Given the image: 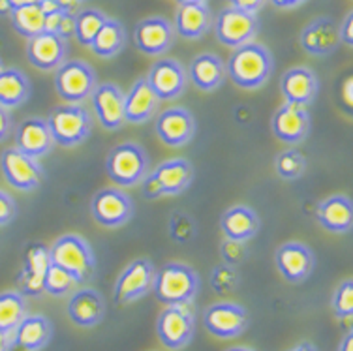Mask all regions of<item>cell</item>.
Returning <instances> with one entry per match:
<instances>
[{
    "instance_id": "1",
    "label": "cell",
    "mask_w": 353,
    "mask_h": 351,
    "mask_svg": "<svg viewBox=\"0 0 353 351\" xmlns=\"http://www.w3.org/2000/svg\"><path fill=\"white\" fill-rule=\"evenodd\" d=\"M272 66L274 62L271 51L258 41H250L233 49L230 61L225 64V72L237 87L245 90H256L269 81Z\"/></svg>"
},
{
    "instance_id": "2",
    "label": "cell",
    "mask_w": 353,
    "mask_h": 351,
    "mask_svg": "<svg viewBox=\"0 0 353 351\" xmlns=\"http://www.w3.org/2000/svg\"><path fill=\"white\" fill-rule=\"evenodd\" d=\"M152 291L165 306L190 304L199 291V274L190 265L170 261L157 270Z\"/></svg>"
},
{
    "instance_id": "3",
    "label": "cell",
    "mask_w": 353,
    "mask_h": 351,
    "mask_svg": "<svg viewBox=\"0 0 353 351\" xmlns=\"http://www.w3.org/2000/svg\"><path fill=\"white\" fill-rule=\"evenodd\" d=\"M49 256L54 265H59L72 274L75 284H85L94 277V252L83 237L75 235V233L57 239L53 246L49 248Z\"/></svg>"
},
{
    "instance_id": "4",
    "label": "cell",
    "mask_w": 353,
    "mask_h": 351,
    "mask_svg": "<svg viewBox=\"0 0 353 351\" xmlns=\"http://www.w3.org/2000/svg\"><path fill=\"white\" fill-rule=\"evenodd\" d=\"M194 181V168L184 158H171L158 166L141 181V194L145 199H158L163 196H179Z\"/></svg>"
},
{
    "instance_id": "5",
    "label": "cell",
    "mask_w": 353,
    "mask_h": 351,
    "mask_svg": "<svg viewBox=\"0 0 353 351\" xmlns=\"http://www.w3.org/2000/svg\"><path fill=\"white\" fill-rule=\"evenodd\" d=\"M46 122H48L53 141L64 149L77 147L79 143L87 139L92 130V119L81 103L57 106L49 113Z\"/></svg>"
},
{
    "instance_id": "6",
    "label": "cell",
    "mask_w": 353,
    "mask_h": 351,
    "mask_svg": "<svg viewBox=\"0 0 353 351\" xmlns=\"http://www.w3.org/2000/svg\"><path fill=\"white\" fill-rule=\"evenodd\" d=\"M105 171L117 186H137L149 173V156L137 143H121L109 150Z\"/></svg>"
},
{
    "instance_id": "7",
    "label": "cell",
    "mask_w": 353,
    "mask_h": 351,
    "mask_svg": "<svg viewBox=\"0 0 353 351\" xmlns=\"http://www.w3.org/2000/svg\"><path fill=\"white\" fill-rule=\"evenodd\" d=\"M98 85L96 74L85 61H66L54 70V90L66 103H81Z\"/></svg>"
},
{
    "instance_id": "8",
    "label": "cell",
    "mask_w": 353,
    "mask_h": 351,
    "mask_svg": "<svg viewBox=\"0 0 353 351\" xmlns=\"http://www.w3.org/2000/svg\"><path fill=\"white\" fill-rule=\"evenodd\" d=\"M196 318L190 304H173L165 306V310L158 316L157 332L160 342L168 350H183L190 344L194 337Z\"/></svg>"
},
{
    "instance_id": "9",
    "label": "cell",
    "mask_w": 353,
    "mask_h": 351,
    "mask_svg": "<svg viewBox=\"0 0 353 351\" xmlns=\"http://www.w3.org/2000/svg\"><path fill=\"white\" fill-rule=\"evenodd\" d=\"M259 30V21L256 14H248L237 8L228 6L218 14L214 21L216 40L225 48L237 49L245 43H250Z\"/></svg>"
},
{
    "instance_id": "10",
    "label": "cell",
    "mask_w": 353,
    "mask_h": 351,
    "mask_svg": "<svg viewBox=\"0 0 353 351\" xmlns=\"http://www.w3.org/2000/svg\"><path fill=\"white\" fill-rule=\"evenodd\" d=\"M157 269L150 259L139 257L134 259L126 269L119 274L113 288V299L117 304H130L147 295L154 284Z\"/></svg>"
},
{
    "instance_id": "11",
    "label": "cell",
    "mask_w": 353,
    "mask_h": 351,
    "mask_svg": "<svg viewBox=\"0 0 353 351\" xmlns=\"http://www.w3.org/2000/svg\"><path fill=\"white\" fill-rule=\"evenodd\" d=\"M90 214L103 228H121L134 214V201L123 190L103 188L92 197Z\"/></svg>"
},
{
    "instance_id": "12",
    "label": "cell",
    "mask_w": 353,
    "mask_h": 351,
    "mask_svg": "<svg viewBox=\"0 0 353 351\" xmlns=\"http://www.w3.org/2000/svg\"><path fill=\"white\" fill-rule=\"evenodd\" d=\"M0 169L6 183L21 192H32L41 184L43 169L38 160L12 147L0 154Z\"/></svg>"
},
{
    "instance_id": "13",
    "label": "cell",
    "mask_w": 353,
    "mask_h": 351,
    "mask_svg": "<svg viewBox=\"0 0 353 351\" xmlns=\"http://www.w3.org/2000/svg\"><path fill=\"white\" fill-rule=\"evenodd\" d=\"M205 329L212 337L230 340L241 337L248 327V312L237 303H214L203 314Z\"/></svg>"
},
{
    "instance_id": "14",
    "label": "cell",
    "mask_w": 353,
    "mask_h": 351,
    "mask_svg": "<svg viewBox=\"0 0 353 351\" xmlns=\"http://www.w3.org/2000/svg\"><path fill=\"white\" fill-rule=\"evenodd\" d=\"M145 79L158 100L170 101L183 94L188 83V74L183 64L175 59H160L150 66L149 75Z\"/></svg>"
},
{
    "instance_id": "15",
    "label": "cell",
    "mask_w": 353,
    "mask_h": 351,
    "mask_svg": "<svg viewBox=\"0 0 353 351\" xmlns=\"http://www.w3.org/2000/svg\"><path fill=\"white\" fill-rule=\"evenodd\" d=\"M276 269L290 284H301L312 274L314 270V252L305 243L290 241L280 246L274 254Z\"/></svg>"
},
{
    "instance_id": "16",
    "label": "cell",
    "mask_w": 353,
    "mask_h": 351,
    "mask_svg": "<svg viewBox=\"0 0 353 351\" xmlns=\"http://www.w3.org/2000/svg\"><path fill=\"white\" fill-rule=\"evenodd\" d=\"M51 263L49 248L43 243H30L23 254V269L17 277L19 293L25 297H40L43 293V274Z\"/></svg>"
},
{
    "instance_id": "17",
    "label": "cell",
    "mask_w": 353,
    "mask_h": 351,
    "mask_svg": "<svg viewBox=\"0 0 353 351\" xmlns=\"http://www.w3.org/2000/svg\"><path fill=\"white\" fill-rule=\"evenodd\" d=\"M310 126H312V121H310L308 109L303 106H295V103H288V101L272 115L271 121L274 137L288 145L305 141L306 135L310 134Z\"/></svg>"
},
{
    "instance_id": "18",
    "label": "cell",
    "mask_w": 353,
    "mask_h": 351,
    "mask_svg": "<svg viewBox=\"0 0 353 351\" xmlns=\"http://www.w3.org/2000/svg\"><path fill=\"white\" fill-rule=\"evenodd\" d=\"M173 41H175V30L165 17H147L139 21L134 30L136 48L150 57L168 53Z\"/></svg>"
},
{
    "instance_id": "19",
    "label": "cell",
    "mask_w": 353,
    "mask_h": 351,
    "mask_svg": "<svg viewBox=\"0 0 353 351\" xmlns=\"http://www.w3.org/2000/svg\"><path fill=\"white\" fill-rule=\"evenodd\" d=\"M196 134V121L188 109H163L157 119V135L168 147H184Z\"/></svg>"
},
{
    "instance_id": "20",
    "label": "cell",
    "mask_w": 353,
    "mask_h": 351,
    "mask_svg": "<svg viewBox=\"0 0 353 351\" xmlns=\"http://www.w3.org/2000/svg\"><path fill=\"white\" fill-rule=\"evenodd\" d=\"M92 109L105 130H119L124 124V92L115 83L96 85L92 94Z\"/></svg>"
},
{
    "instance_id": "21",
    "label": "cell",
    "mask_w": 353,
    "mask_h": 351,
    "mask_svg": "<svg viewBox=\"0 0 353 351\" xmlns=\"http://www.w3.org/2000/svg\"><path fill=\"white\" fill-rule=\"evenodd\" d=\"M68 43L61 36L51 32H41L27 41V59L38 70L54 72L66 62Z\"/></svg>"
},
{
    "instance_id": "22",
    "label": "cell",
    "mask_w": 353,
    "mask_h": 351,
    "mask_svg": "<svg viewBox=\"0 0 353 351\" xmlns=\"http://www.w3.org/2000/svg\"><path fill=\"white\" fill-rule=\"evenodd\" d=\"M53 147L54 141L46 119L30 117L21 122L15 130V149L34 160L49 154Z\"/></svg>"
},
{
    "instance_id": "23",
    "label": "cell",
    "mask_w": 353,
    "mask_h": 351,
    "mask_svg": "<svg viewBox=\"0 0 353 351\" xmlns=\"http://www.w3.org/2000/svg\"><path fill=\"white\" fill-rule=\"evenodd\" d=\"M301 48L314 57H327L340 46L339 25L331 17H316L301 30Z\"/></svg>"
},
{
    "instance_id": "24",
    "label": "cell",
    "mask_w": 353,
    "mask_h": 351,
    "mask_svg": "<svg viewBox=\"0 0 353 351\" xmlns=\"http://www.w3.org/2000/svg\"><path fill=\"white\" fill-rule=\"evenodd\" d=\"M318 77L314 74V70L306 66L290 68L282 79H280V92L285 98L288 103L295 106H310L316 96H318Z\"/></svg>"
},
{
    "instance_id": "25",
    "label": "cell",
    "mask_w": 353,
    "mask_h": 351,
    "mask_svg": "<svg viewBox=\"0 0 353 351\" xmlns=\"http://www.w3.org/2000/svg\"><path fill=\"white\" fill-rule=\"evenodd\" d=\"M160 100L152 92L145 77H139L132 87L128 94H124V122L130 124H143L157 113Z\"/></svg>"
},
{
    "instance_id": "26",
    "label": "cell",
    "mask_w": 353,
    "mask_h": 351,
    "mask_svg": "<svg viewBox=\"0 0 353 351\" xmlns=\"http://www.w3.org/2000/svg\"><path fill=\"white\" fill-rule=\"evenodd\" d=\"M318 223L331 233H347L353 223L352 199L344 194H336L323 199L316 210Z\"/></svg>"
},
{
    "instance_id": "27",
    "label": "cell",
    "mask_w": 353,
    "mask_h": 351,
    "mask_svg": "<svg viewBox=\"0 0 353 351\" xmlns=\"http://www.w3.org/2000/svg\"><path fill=\"white\" fill-rule=\"evenodd\" d=\"M105 303L103 297L92 288L75 291L68 303V316L79 327H96L103 319Z\"/></svg>"
},
{
    "instance_id": "28",
    "label": "cell",
    "mask_w": 353,
    "mask_h": 351,
    "mask_svg": "<svg viewBox=\"0 0 353 351\" xmlns=\"http://www.w3.org/2000/svg\"><path fill=\"white\" fill-rule=\"evenodd\" d=\"M220 230L230 241L246 243L256 237L259 230V218L256 210L246 205H235L222 214L220 218Z\"/></svg>"
},
{
    "instance_id": "29",
    "label": "cell",
    "mask_w": 353,
    "mask_h": 351,
    "mask_svg": "<svg viewBox=\"0 0 353 351\" xmlns=\"http://www.w3.org/2000/svg\"><path fill=\"white\" fill-rule=\"evenodd\" d=\"M53 337V325L46 316H25L14 331V345L23 351H41Z\"/></svg>"
},
{
    "instance_id": "30",
    "label": "cell",
    "mask_w": 353,
    "mask_h": 351,
    "mask_svg": "<svg viewBox=\"0 0 353 351\" xmlns=\"http://www.w3.org/2000/svg\"><path fill=\"white\" fill-rule=\"evenodd\" d=\"M186 74L190 77V81L196 85V88L203 90V92H212L224 83L225 64L218 54L201 53L192 61L190 70Z\"/></svg>"
},
{
    "instance_id": "31",
    "label": "cell",
    "mask_w": 353,
    "mask_h": 351,
    "mask_svg": "<svg viewBox=\"0 0 353 351\" xmlns=\"http://www.w3.org/2000/svg\"><path fill=\"white\" fill-rule=\"evenodd\" d=\"M211 10L207 4H183L175 12V30L184 40H199L211 28Z\"/></svg>"
},
{
    "instance_id": "32",
    "label": "cell",
    "mask_w": 353,
    "mask_h": 351,
    "mask_svg": "<svg viewBox=\"0 0 353 351\" xmlns=\"http://www.w3.org/2000/svg\"><path fill=\"white\" fill-rule=\"evenodd\" d=\"M30 96V81L17 68H2L0 72V106L14 109L23 106Z\"/></svg>"
},
{
    "instance_id": "33",
    "label": "cell",
    "mask_w": 353,
    "mask_h": 351,
    "mask_svg": "<svg viewBox=\"0 0 353 351\" xmlns=\"http://www.w3.org/2000/svg\"><path fill=\"white\" fill-rule=\"evenodd\" d=\"M124 46H126V30H124L123 23L108 17L90 43V49H92V53L102 59H111L121 53Z\"/></svg>"
},
{
    "instance_id": "34",
    "label": "cell",
    "mask_w": 353,
    "mask_h": 351,
    "mask_svg": "<svg viewBox=\"0 0 353 351\" xmlns=\"http://www.w3.org/2000/svg\"><path fill=\"white\" fill-rule=\"evenodd\" d=\"M10 21H12V27H14L15 32L23 38H27V40L46 32V14H43V10L38 2L12 10Z\"/></svg>"
},
{
    "instance_id": "35",
    "label": "cell",
    "mask_w": 353,
    "mask_h": 351,
    "mask_svg": "<svg viewBox=\"0 0 353 351\" xmlns=\"http://www.w3.org/2000/svg\"><path fill=\"white\" fill-rule=\"evenodd\" d=\"M27 316V303L19 291L0 293V331L14 332Z\"/></svg>"
},
{
    "instance_id": "36",
    "label": "cell",
    "mask_w": 353,
    "mask_h": 351,
    "mask_svg": "<svg viewBox=\"0 0 353 351\" xmlns=\"http://www.w3.org/2000/svg\"><path fill=\"white\" fill-rule=\"evenodd\" d=\"M74 17L75 40L79 41V46H83V48H90V43L94 40L98 30L102 28L103 23H105L108 15L100 12V10H96V8H85V10H79Z\"/></svg>"
},
{
    "instance_id": "37",
    "label": "cell",
    "mask_w": 353,
    "mask_h": 351,
    "mask_svg": "<svg viewBox=\"0 0 353 351\" xmlns=\"http://www.w3.org/2000/svg\"><path fill=\"white\" fill-rule=\"evenodd\" d=\"M276 173L279 177L285 179V181H295L305 175L306 171V158L303 152L297 149H288L282 150L276 156V162H274Z\"/></svg>"
},
{
    "instance_id": "38",
    "label": "cell",
    "mask_w": 353,
    "mask_h": 351,
    "mask_svg": "<svg viewBox=\"0 0 353 351\" xmlns=\"http://www.w3.org/2000/svg\"><path fill=\"white\" fill-rule=\"evenodd\" d=\"M75 284V280L72 278L70 272L59 267V265H54L53 261L48 265V270H46V274H43V291L49 293V295H53V297H62V295H66Z\"/></svg>"
},
{
    "instance_id": "39",
    "label": "cell",
    "mask_w": 353,
    "mask_h": 351,
    "mask_svg": "<svg viewBox=\"0 0 353 351\" xmlns=\"http://www.w3.org/2000/svg\"><path fill=\"white\" fill-rule=\"evenodd\" d=\"M196 222L190 214H186L183 210H175L170 217V237L179 244L190 243L196 237Z\"/></svg>"
},
{
    "instance_id": "40",
    "label": "cell",
    "mask_w": 353,
    "mask_h": 351,
    "mask_svg": "<svg viewBox=\"0 0 353 351\" xmlns=\"http://www.w3.org/2000/svg\"><path fill=\"white\" fill-rule=\"evenodd\" d=\"M239 272L231 265H216L211 272V288L218 295H230L237 290Z\"/></svg>"
},
{
    "instance_id": "41",
    "label": "cell",
    "mask_w": 353,
    "mask_h": 351,
    "mask_svg": "<svg viewBox=\"0 0 353 351\" xmlns=\"http://www.w3.org/2000/svg\"><path fill=\"white\" fill-rule=\"evenodd\" d=\"M334 316L339 319H350L353 316V284L352 280H344L336 288L331 301Z\"/></svg>"
},
{
    "instance_id": "42",
    "label": "cell",
    "mask_w": 353,
    "mask_h": 351,
    "mask_svg": "<svg viewBox=\"0 0 353 351\" xmlns=\"http://www.w3.org/2000/svg\"><path fill=\"white\" fill-rule=\"evenodd\" d=\"M220 256H222L225 265L237 267V265H241L246 259L245 243H237V241L224 239L222 244H220Z\"/></svg>"
},
{
    "instance_id": "43",
    "label": "cell",
    "mask_w": 353,
    "mask_h": 351,
    "mask_svg": "<svg viewBox=\"0 0 353 351\" xmlns=\"http://www.w3.org/2000/svg\"><path fill=\"white\" fill-rule=\"evenodd\" d=\"M15 214H17V205H15L14 197L4 190H0V225L14 222Z\"/></svg>"
},
{
    "instance_id": "44",
    "label": "cell",
    "mask_w": 353,
    "mask_h": 351,
    "mask_svg": "<svg viewBox=\"0 0 353 351\" xmlns=\"http://www.w3.org/2000/svg\"><path fill=\"white\" fill-rule=\"evenodd\" d=\"M74 30H75L74 14L64 12L61 23H59V28H57V36H61L62 40H68V38H72V36H74Z\"/></svg>"
},
{
    "instance_id": "45",
    "label": "cell",
    "mask_w": 353,
    "mask_h": 351,
    "mask_svg": "<svg viewBox=\"0 0 353 351\" xmlns=\"http://www.w3.org/2000/svg\"><path fill=\"white\" fill-rule=\"evenodd\" d=\"M339 36L340 43H346L347 48L353 46V14L347 12L346 19L342 21V25L339 27Z\"/></svg>"
},
{
    "instance_id": "46",
    "label": "cell",
    "mask_w": 353,
    "mask_h": 351,
    "mask_svg": "<svg viewBox=\"0 0 353 351\" xmlns=\"http://www.w3.org/2000/svg\"><path fill=\"white\" fill-rule=\"evenodd\" d=\"M231 6L248 12V14H258L261 6L265 4V0H228Z\"/></svg>"
},
{
    "instance_id": "47",
    "label": "cell",
    "mask_w": 353,
    "mask_h": 351,
    "mask_svg": "<svg viewBox=\"0 0 353 351\" xmlns=\"http://www.w3.org/2000/svg\"><path fill=\"white\" fill-rule=\"evenodd\" d=\"M12 126H14V122H12L10 109L0 106V143L4 141V139H8V135L12 132Z\"/></svg>"
},
{
    "instance_id": "48",
    "label": "cell",
    "mask_w": 353,
    "mask_h": 351,
    "mask_svg": "<svg viewBox=\"0 0 353 351\" xmlns=\"http://www.w3.org/2000/svg\"><path fill=\"white\" fill-rule=\"evenodd\" d=\"M352 75H346V81L342 85V101H344L347 115H352Z\"/></svg>"
},
{
    "instance_id": "49",
    "label": "cell",
    "mask_w": 353,
    "mask_h": 351,
    "mask_svg": "<svg viewBox=\"0 0 353 351\" xmlns=\"http://www.w3.org/2000/svg\"><path fill=\"white\" fill-rule=\"evenodd\" d=\"M272 6L280 8V10H292V8H297L301 4H305L306 0H269Z\"/></svg>"
},
{
    "instance_id": "50",
    "label": "cell",
    "mask_w": 353,
    "mask_h": 351,
    "mask_svg": "<svg viewBox=\"0 0 353 351\" xmlns=\"http://www.w3.org/2000/svg\"><path fill=\"white\" fill-rule=\"evenodd\" d=\"M14 348V332L0 331V351H12Z\"/></svg>"
},
{
    "instance_id": "51",
    "label": "cell",
    "mask_w": 353,
    "mask_h": 351,
    "mask_svg": "<svg viewBox=\"0 0 353 351\" xmlns=\"http://www.w3.org/2000/svg\"><path fill=\"white\" fill-rule=\"evenodd\" d=\"M54 2H57V4H59V6L64 10V12L74 14V10H77V8L81 6L85 0H54Z\"/></svg>"
},
{
    "instance_id": "52",
    "label": "cell",
    "mask_w": 353,
    "mask_h": 351,
    "mask_svg": "<svg viewBox=\"0 0 353 351\" xmlns=\"http://www.w3.org/2000/svg\"><path fill=\"white\" fill-rule=\"evenodd\" d=\"M339 351H353V332L347 331L346 337L342 338V342L339 345Z\"/></svg>"
},
{
    "instance_id": "53",
    "label": "cell",
    "mask_w": 353,
    "mask_h": 351,
    "mask_svg": "<svg viewBox=\"0 0 353 351\" xmlns=\"http://www.w3.org/2000/svg\"><path fill=\"white\" fill-rule=\"evenodd\" d=\"M34 2H38V0H8V4H10L12 10L21 6H28V4H34Z\"/></svg>"
},
{
    "instance_id": "54",
    "label": "cell",
    "mask_w": 353,
    "mask_h": 351,
    "mask_svg": "<svg viewBox=\"0 0 353 351\" xmlns=\"http://www.w3.org/2000/svg\"><path fill=\"white\" fill-rule=\"evenodd\" d=\"M290 351H319V350L312 344V342H301L299 345H295V348Z\"/></svg>"
},
{
    "instance_id": "55",
    "label": "cell",
    "mask_w": 353,
    "mask_h": 351,
    "mask_svg": "<svg viewBox=\"0 0 353 351\" xmlns=\"http://www.w3.org/2000/svg\"><path fill=\"white\" fill-rule=\"evenodd\" d=\"M12 8L8 4V0H0V15H10Z\"/></svg>"
},
{
    "instance_id": "56",
    "label": "cell",
    "mask_w": 353,
    "mask_h": 351,
    "mask_svg": "<svg viewBox=\"0 0 353 351\" xmlns=\"http://www.w3.org/2000/svg\"><path fill=\"white\" fill-rule=\"evenodd\" d=\"M179 6L183 4H207V0H175Z\"/></svg>"
},
{
    "instance_id": "57",
    "label": "cell",
    "mask_w": 353,
    "mask_h": 351,
    "mask_svg": "<svg viewBox=\"0 0 353 351\" xmlns=\"http://www.w3.org/2000/svg\"><path fill=\"white\" fill-rule=\"evenodd\" d=\"M228 351H254L250 348H245V345H237V348H230Z\"/></svg>"
},
{
    "instance_id": "58",
    "label": "cell",
    "mask_w": 353,
    "mask_h": 351,
    "mask_svg": "<svg viewBox=\"0 0 353 351\" xmlns=\"http://www.w3.org/2000/svg\"><path fill=\"white\" fill-rule=\"evenodd\" d=\"M2 68H4V64H2V61H0V72H2Z\"/></svg>"
}]
</instances>
